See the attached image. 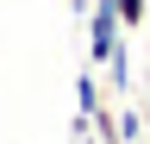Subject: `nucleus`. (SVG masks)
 I'll use <instances>...</instances> for the list:
<instances>
[{"label":"nucleus","instance_id":"nucleus-1","mask_svg":"<svg viewBox=\"0 0 150 144\" xmlns=\"http://www.w3.org/2000/svg\"><path fill=\"white\" fill-rule=\"evenodd\" d=\"M119 50H125L119 13H112V0H94V13H88V69H106Z\"/></svg>","mask_w":150,"mask_h":144},{"label":"nucleus","instance_id":"nucleus-2","mask_svg":"<svg viewBox=\"0 0 150 144\" xmlns=\"http://www.w3.org/2000/svg\"><path fill=\"white\" fill-rule=\"evenodd\" d=\"M112 13H119V25L131 38V31H144V19H150V0H112Z\"/></svg>","mask_w":150,"mask_h":144},{"label":"nucleus","instance_id":"nucleus-3","mask_svg":"<svg viewBox=\"0 0 150 144\" xmlns=\"http://www.w3.org/2000/svg\"><path fill=\"white\" fill-rule=\"evenodd\" d=\"M144 138V119H138V106H125L119 113V144H138Z\"/></svg>","mask_w":150,"mask_h":144}]
</instances>
